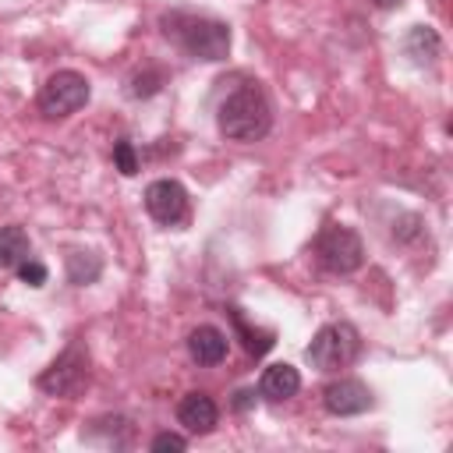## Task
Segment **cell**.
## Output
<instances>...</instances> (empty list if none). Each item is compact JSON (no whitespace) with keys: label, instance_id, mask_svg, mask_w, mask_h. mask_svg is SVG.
<instances>
[{"label":"cell","instance_id":"21","mask_svg":"<svg viewBox=\"0 0 453 453\" xmlns=\"http://www.w3.org/2000/svg\"><path fill=\"white\" fill-rule=\"evenodd\" d=\"M234 407H237V411H248V407H255V389H241V393L234 396Z\"/></svg>","mask_w":453,"mask_h":453},{"label":"cell","instance_id":"2","mask_svg":"<svg viewBox=\"0 0 453 453\" xmlns=\"http://www.w3.org/2000/svg\"><path fill=\"white\" fill-rule=\"evenodd\" d=\"M163 32L195 60L216 64L226 60L230 53V28L219 18H205V14H188V11H170L163 14Z\"/></svg>","mask_w":453,"mask_h":453},{"label":"cell","instance_id":"5","mask_svg":"<svg viewBox=\"0 0 453 453\" xmlns=\"http://www.w3.org/2000/svg\"><path fill=\"white\" fill-rule=\"evenodd\" d=\"M315 255H319V265L333 276H350L365 265V244L361 237L343 226V223H329L319 241H315Z\"/></svg>","mask_w":453,"mask_h":453},{"label":"cell","instance_id":"4","mask_svg":"<svg viewBox=\"0 0 453 453\" xmlns=\"http://www.w3.org/2000/svg\"><path fill=\"white\" fill-rule=\"evenodd\" d=\"M92 88H88V78L64 67V71H53L46 78V85L39 88V113L46 120H64L71 113H78L85 103H88Z\"/></svg>","mask_w":453,"mask_h":453},{"label":"cell","instance_id":"7","mask_svg":"<svg viewBox=\"0 0 453 453\" xmlns=\"http://www.w3.org/2000/svg\"><path fill=\"white\" fill-rule=\"evenodd\" d=\"M145 209L159 226H184L188 223V191L173 177H159L145 188Z\"/></svg>","mask_w":453,"mask_h":453},{"label":"cell","instance_id":"16","mask_svg":"<svg viewBox=\"0 0 453 453\" xmlns=\"http://www.w3.org/2000/svg\"><path fill=\"white\" fill-rule=\"evenodd\" d=\"M159 88H163V71H156V67L134 71L131 81H127V92H131L134 99H152Z\"/></svg>","mask_w":453,"mask_h":453},{"label":"cell","instance_id":"3","mask_svg":"<svg viewBox=\"0 0 453 453\" xmlns=\"http://www.w3.org/2000/svg\"><path fill=\"white\" fill-rule=\"evenodd\" d=\"M357 354H361V333L350 322H326L304 347L308 365L319 372H340L354 365Z\"/></svg>","mask_w":453,"mask_h":453},{"label":"cell","instance_id":"6","mask_svg":"<svg viewBox=\"0 0 453 453\" xmlns=\"http://www.w3.org/2000/svg\"><path fill=\"white\" fill-rule=\"evenodd\" d=\"M85 382H88V350L81 340H71L39 375V389L50 396H74L81 393Z\"/></svg>","mask_w":453,"mask_h":453},{"label":"cell","instance_id":"13","mask_svg":"<svg viewBox=\"0 0 453 453\" xmlns=\"http://www.w3.org/2000/svg\"><path fill=\"white\" fill-rule=\"evenodd\" d=\"M28 258V234L18 223L0 226V269H18Z\"/></svg>","mask_w":453,"mask_h":453},{"label":"cell","instance_id":"11","mask_svg":"<svg viewBox=\"0 0 453 453\" xmlns=\"http://www.w3.org/2000/svg\"><path fill=\"white\" fill-rule=\"evenodd\" d=\"M297 389H301V375H297V368L287 365V361L269 365V368L262 372V379H258V393H262L265 400H290Z\"/></svg>","mask_w":453,"mask_h":453},{"label":"cell","instance_id":"10","mask_svg":"<svg viewBox=\"0 0 453 453\" xmlns=\"http://www.w3.org/2000/svg\"><path fill=\"white\" fill-rule=\"evenodd\" d=\"M226 350H230V340H226V333L216 329V326H195V329L188 333V354H191V361L202 365V368L219 365V361L226 357Z\"/></svg>","mask_w":453,"mask_h":453},{"label":"cell","instance_id":"20","mask_svg":"<svg viewBox=\"0 0 453 453\" xmlns=\"http://www.w3.org/2000/svg\"><path fill=\"white\" fill-rule=\"evenodd\" d=\"M149 449H152V453H166V449L184 453V449H188V439H184V435H177V432H159V435L149 442Z\"/></svg>","mask_w":453,"mask_h":453},{"label":"cell","instance_id":"19","mask_svg":"<svg viewBox=\"0 0 453 453\" xmlns=\"http://www.w3.org/2000/svg\"><path fill=\"white\" fill-rule=\"evenodd\" d=\"M18 280H21L25 287H42V283L50 280V269H46L39 258H25V262L18 265Z\"/></svg>","mask_w":453,"mask_h":453},{"label":"cell","instance_id":"15","mask_svg":"<svg viewBox=\"0 0 453 453\" xmlns=\"http://www.w3.org/2000/svg\"><path fill=\"white\" fill-rule=\"evenodd\" d=\"M92 428L106 432L103 446H127V439H131V421H127V418H120V414H106V418H96V421H92Z\"/></svg>","mask_w":453,"mask_h":453},{"label":"cell","instance_id":"1","mask_svg":"<svg viewBox=\"0 0 453 453\" xmlns=\"http://www.w3.org/2000/svg\"><path fill=\"white\" fill-rule=\"evenodd\" d=\"M216 127H219L223 138L241 142V145H248V142H262V138L269 134V127H273V106H269V96H265L255 81L234 88V92L219 103V110H216Z\"/></svg>","mask_w":453,"mask_h":453},{"label":"cell","instance_id":"12","mask_svg":"<svg viewBox=\"0 0 453 453\" xmlns=\"http://www.w3.org/2000/svg\"><path fill=\"white\" fill-rule=\"evenodd\" d=\"M439 50H442V42L432 25H411V32L403 35V53L414 64H432L439 57Z\"/></svg>","mask_w":453,"mask_h":453},{"label":"cell","instance_id":"17","mask_svg":"<svg viewBox=\"0 0 453 453\" xmlns=\"http://www.w3.org/2000/svg\"><path fill=\"white\" fill-rule=\"evenodd\" d=\"M230 319H234V326L241 329V336H244V347H248V354H255V357H262L269 347H273V333L269 329H248V322L241 319V311H230Z\"/></svg>","mask_w":453,"mask_h":453},{"label":"cell","instance_id":"18","mask_svg":"<svg viewBox=\"0 0 453 453\" xmlns=\"http://www.w3.org/2000/svg\"><path fill=\"white\" fill-rule=\"evenodd\" d=\"M113 166H117L124 177H134V173H138V152H134V145H131L127 138L113 142Z\"/></svg>","mask_w":453,"mask_h":453},{"label":"cell","instance_id":"14","mask_svg":"<svg viewBox=\"0 0 453 453\" xmlns=\"http://www.w3.org/2000/svg\"><path fill=\"white\" fill-rule=\"evenodd\" d=\"M99 273H103V258L96 255V251H67V280L74 283V287H88V283H96L99 280Z\"/></svg>","mask_w":453,"mask_h":453},{"label":"cell","instance_id":"22","mask_svg":"<svg viewBox=\"0 0 453 453\" xmlns=\"http://www.w3.org/2000/svg\"><path fill=\"white\" fill-rule=\"evenodd\" d=\"M379 11H389V7H400V0H372Z\"/></svg>","mask_w":453,"mask_h":453},{"label":"cell","instance_id":"8","mask_svg":"<svg viewBox=\"0 0 453 453\" xmlns=\"http://www.w3.org/2000/svg\"><path fill=\"white\" fill-rule=\"evenodd\" d=\"M322 407L336 418H350V414H365L372 407V389L361 379H333L322 389Z\"/></svg>","mask_w":453,"mask_h":453},{"label":"cell","instance_id":"9","mask_svg":"<svg viewBox=\"0 0 453 453\" xmlns=\"http://www.w3.org/2000/svg\"><path fill=\"white\" fill-rule=\"evenodd\" d=\"M177 421L191 432V435H205V432H212L216 428V421H219V407H216V400L209 396V393H184L180 396V403H177Z\"/></svg>","mask_w":453,"mask_h":453}]
</instances>
